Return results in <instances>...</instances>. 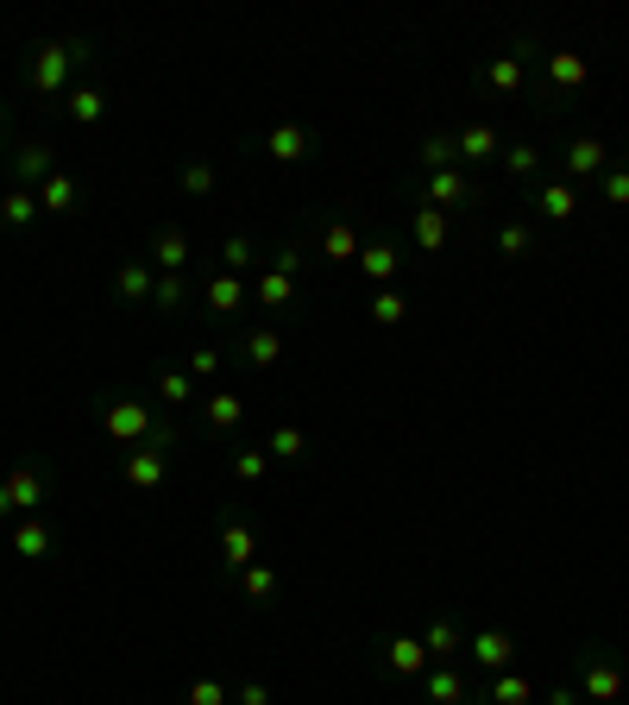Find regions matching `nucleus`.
Masks as SVG:
<instances>
[{"mask_svg": "<svg viewBox=\"0 0 629 705\" xmlns=\"http://www.w3.org/2000/svg\"><path fill=\"white\" fill-rule=\"evenodd\" d=\"M89 58H95V39H44V44H32V63H25V82H32V95H44V101L70 95L63 82L76 76Z\"/></svg>", "mask_w": 629, "mask_h": 705, "instance_id": "1", "label": "nucleus"}, {"mask_svg": "<svg viewBox=\"0 0 629 705\" xmlns=\"http://www.w3.org/2000/svg\"><path fill=\"white\" fill-rule=\"evenodd\" d=\"M101 429L114 441H126V448H145V441L177 448V422H157V410L138 403V397H101Z\"/></svg>", "mask_w": 629, "mask_h": 705, "instance_id": "2", "label": "nucleus"}, {"mask_svg": "<svg viewBox=\"0 0 629 705\" xmlns=\"http://www.w3.org/2000/svg\"><path fill=\"white\" fill-rule=\"evenodd\" d=\"M579 693H586V705H617L623 699V662H617L610 648L591 643L586 655H579Z\"/></svg>", "mask_w": 629, "mask_h": 705, "instance_id": "3", "label": "nucleus"}, {"mask_svg": "<svg viewBox=\"0 0 629 705\" xmlns=\"http://www.w3.org/2000/svg\"><path fill=\"white\" fill-rule=\"evenodd\" d=\"M415 202H429V208H472L478 202V190H472L466 164H453V171H434V176H415Z\"/></svg>", "mask_w": 629, "mask_h": 705, "instance_id": "4", "label": "nucleus"}, {"mask_svg": "<svg viewBox=\"0 0 629 705\" xmlns=\"http://www.w3.org/2000/svg\"><path fill=\"white\" fill-rule=\"evenodd\" d=\"M7 176H13V190H32V183L44 190V183L58 176V152L32 139V145H20V152H7Z\"/></svg>", "mask_w": 629, "mask_h": 705, "instance_id": "5", "label": "nucleus"}, {"mask_svg": "<svg viewBox=\"0 0 629 705\" xmlns=\"http://www.w3.org/2000/svg\"><path fill=\"white\" fill-rule=\"evenodd\" d=\"M0 491H7V504H13V517H32L39 504H51V479H44L39 467H13L7 479H0Z\"/></svg>", "mask_w": 629, "mask_h": 705, "instance_id": "6", "label": "nucleus"}, {"mask_svg": "<svg viewBox=\"0 0 629 705\" xmlns=\"http://www.w3.org/2000/svg\"><path fill=\"white\" fill-rule=\"evenodd\" d=\"M126 486L133 491H157L164 479H171V448H157V441H145V448H133L126 453Z\"/></svg>", "mask_w": 629, "mask_h": 705, "instance_id": "7", "label": "nucleus"}, {"mask_svg": "<svg viewBox=\"0 0 629 705\" xmlns=\"http://www.w3.org/2000/svg\"><path fill=\"white\" fill-rule=\"evenodd\" d=\"M309 152H314V126H302V120H283V126L265 133V157H277V164H302Z\"/></svg>", "mask_w": 629, "mask_h": 705, "instance_id": "8", "label": "nucleus"}, {"mask_svg": "<svg viewBox=\"0 0 629 705\" xmlns=\"http://www.w3.org/2000/svg\"><path fill=\"white\" fill-rule=\"evenodd\" d=\"M453 152H460V164H492L504 152V133H497L492 120H472V126L453 133Z\"/></svg>", "mask_w": 629, "mask_h": 705, "instance_id": "9", "label": "nucleus"}, {"mask_svg": "<svg viewBox=\"0 0 629 705\" xmlns=\"http://www.w3.org/2000/svg\"><path fill=\"white\" fill-rule=\"evenodd\" d=\"M560 164H567V183L573 176H605L610 171V145L605 139H591V133H579V139H567Z\"/></svg>", "mask_w": 629, "mask_h": 705, "instance_id": "10", "label": "nucleus"}, {"mask_svg": "<svg viewBox=\"0 0 629 705\" xmlns=\"http://www.w3.org/2000/svg\"><path fill=\"white\" fill-rule=\"evenodd\" d=\"M535 215L548 221V227H567V221L579 215V190H573L567 176H554V183H542V190H535Z\"/></svg>", "mask_w": 629, "mask_h": 705, "instance_id": "11", "label": "nucleus"}, {"mask_svg": "<svg viewBox=\"0 0 629 705\" xmlns=\"http://www.w3.org/2000/svg\"><path fill=\"white\" fill-rule=\"evenodd\" d=\"M422 693H429V705H472V686L453 662H434L429 674H422Z\"/></svg>", "mask_w": 629, "mask_h": 705, "instance_id": "12", "label": "nucleus"}, {"mask_svg": "<svg viewBox=\"0 0 629 705\" xmlns=\"http://www.w3.org/2000/svg\"><path fill=\"white\" fill-rule=\"evenodd\" d=\"M220 561H227L234 573L252 568V561H258V529L239 523V517H227V523H220Z\"/></svg>", "mask_w": 629, "mask_h": 705, "instance_id": "13", "label": "nucleus"}, {"mask_svg": "<svg viewBox=\"0 0 629 705\" xmlns=\"http://www.w3.org/2000/svg\"><path fill=\"white\" fill-rule=\"evenodd\" d=\"M466 648H472V662H478V667H492V674H504V667L516 662V636H511V630H504V624L478 630V636H472Z\"/></svg>", "mask_w": 629, "mask_h": 705, "instance_id": "14", "label": "nucleus"}, {"mask_svg": "<svg viewBox=\"0 0 629 705\" xmlns=\"http://www.w3.org/2000/svg\"><path fill=\"white\" fill-rule=\"evenodd\" d=\"M51 549H58L51 517H20V523H13V554H20V561H44Z\"/></svg>", "mask_w": 629, "mask_h": 705, "instance_id": "15", "label": "nucleus"}, {"mask_svg": "<svg viewBox=\"0 0 629 705\" xmlns=\"http://www.w3.org/2000/svg\"><path fill=\"white\" fill-rule=\"evenodd\" d=\"M152 290H157V265L152 258H126L114 272V296L120 303H152Z\"/></svg>", "mask_w": 629, "mask_h": 705, "instance_id": "16", "label": "nucleus"}, {"mask_svg": "<svg viewBox=\"0 0 629 705\" xmlns=\"http://www.w3.org/2000/svg\"><path fill=\"white\" fill-rule=\"evenodd\" d=\"M591 82V63L579 51H548V89L554 95H579Z\"/></svg>", "mask_w": 629, "mask_h": 705, "instance_id": "17", "label": "nucleus"}, {"mask_svg": "<svg viewBox=\"0 0 629 705\" xmlns=\"http://www.w3.org/2000/svg\"><path fill=\"white\" fill-rule=\"evenodd\" d=\"M523 51H529V39L516 44V51H504V58L485 63V89H497V95H516V89L529 82V63H523Z\"/></svg>", "mask_w": 629, "mask_h": 705, "instance_id": "18", "label": "nucleus"}, {"mask_svg": "<svg viewBox=\"0 0 629 705\" xmlns=\"http://www.w3.org/2000/svg\"><path fill=\"white\" fill-rule=\"evenodd\" d=\"M384 662H391L396 681H422V674L434 667V655L422 648V636H396V643L384 648Z\"/></svg>", "mask_w": 629, "mask_h": 705, "instance_id": "19", "label": "nucleus"}, {"mask_svg": "<svg viewBox=\"0 0 629 705\" xmlns=\"http://www.w3.org/2000/svg\"><path fill=\"white\" fill-rule=\"evenodd\" d=\"M314 253L328 258V265H347V258H359V227L347 215H328V227H321V246Z\"/></svg>", "mask_w": 629, "mask_h": 705, "instance_id": "20", "label": "nucleus"}, {"mask_svg": "<svg viewBox=\"0 0 629 705\" xmlns=\"http://www.w3.org/2000/svg\"><path fill=\"white\" fill-rule=\"evenodd\" d=\"M152 265L157 272H183V265H189V234H183L177 221H164L152 234Z\"/></svg>", "mask_w": 629, "mask_h": 705, "instance_id": "21", "label": "nucleus"}, {"mask_svg": "<svg viewBox=\"0 0 629 705\" xmlns=\"http://www.w3.org/2000/svg\"><path fill=\"white\" fill-rule=\"evenodd\" d=\"M359 272L372 277L378 290H391V277L403 272V253H396L391 239H372V246H359Z\"/></svg>", "mask_w": 629, "mask_h": 705, "instance_id": "22", "label": "nucleus"}, {"mask_svg": "<svg viewBox=\"0 0 629 705\" xmlns=\"http://www.w3.org/2000/svg\"><path fill=\"white\" fill-rule=\"evenodd\" d=\"M239 359H246L252 372H271L277 359H283V334H277V328H252L246 340H239Z\"/></svg>", "mask_w": 629, "mask_h": 705, "instance_id": "23", "label": "nucleus"}, {"mask_svg": "<svg viewBox=\"0 0 629 705\" xmlns=\"http://www.w3.org/2000/svg\"><path fill=\"white\" fill-rule=\"evenodd\" d=\"M202 422L215 435H234L239 422H246V397H234V391H215V397H202Z\"/></svg>", "mask_w": 629, "mask_h": 705, "instance_id": "24", "label": "nucleus"}, {"mask_svg": "<svg viewBox=\"0 0 629 705\" xmlns=\"http://www.w3.org/2000/svg\"><path fill=\"white\" fill-rule=\"evenodd\" d=\"M39 208H44V215H76V208H82V183H76L70 171H58V176H51V183L39 190Z\"/></svg>", "mask_w": 629, "mask_h": 705, "instance_id": "25", "label": "nucleus"}, {"mask_svg": "<svg viewBox=\"0 0 629 705\" xmlns=\"http://www.w3.org/2000/svg\"><path fill=\"white\" fill-rule=\"evenodd\" d=\"M32 221H39V190H7L0 196V227L7 234H25Z\"/></svg>", "mask_w": 629, "mask_h": 705, "instance_id": "26", "label": "nucleus"}, {"mask_svg": "<svg viewBox=\"0 0 629 705\" xmlns=\"http://www.w3.org/2000/svg\"><path fill=\"white\" fill-rule=\"evenodd\" d=\"M252 296L265 303V309H290V303H296V277L277 272V265H265V272L252 277Z\"/></svg>", "mask_w": 629, "mask_h": 705, "instance_id": "27", "label": "nucleus"}, {"mask_svg": "<svg viewBox=\"0 0 629 705\" xmlns=\"http://www.w3.org/2000/svg\"><path fill=\"white\" fill-rule=\"evenodd\" d=\"M460 152H453V133H429L415 145V176H434V171H453Z\"/></svg>", "mask_w": 629, "mask_h": 705, "instance_id": "28", "label": "nucleus"}, {"mask_svg": "<svg viewBox=\"0 0 629 705\" xmlns=\"http://www.w3.org/2000/svg\"><path fill=\"white\" fill-rule=\"evenodd\" d=\"M447 208H429V202H415V246H422V253H441V246H447Z\"/></svg>", "mask_w": 629, "mask_h": 705, "instance_id": "29", "label": "nucleus"}, {"mask_svg": "<svg viewBox=\"0 0 629 705\" xmlns=\"http://www.w3.org/2000/svg\"><path fill=\"white\" fill-rule=\"evenodd\" d=\"M202 296H208V315H234L239 303H246V277H234V272H215Z\"/></svg>", "mask_w": 629, "mask_h": 705, "instance_id": "30", "label": "nucleus"}, {"mask_svg": "<svg viewBox=\"0 0 629 705\" xmlns=\"http://www.w3.org/2000/svg\"><path fill=\"white\" fill-rule=\"evenodd\" d=\"M497 164H504V176H511V183H529V176L542 171V152H535V145H523V139H504Z\"/></svg>", "mask_w": 629, "mask_h": 705, "instance_id": "31", "label": "nucleus"}, {"mask_svg": "<svg viewBox=\"0 0 629 705\" xmlns=\"http://www.w3.org/2000/svg\"><path fill=\"white\" fill-rule=\"evenodd\" d=\"M63 114L76 120V126H101V114H107V95H101V89H70V95H63Z\"/></svg>", "mask_w": 629, "mask_h": 705, "instance_id": "32", "label": "nucleus"}, {"mask_svg": "<svg viewBox=\"0 0 629 705\" xmlns=\"http://www.w3.org/2000/svg\"><path fill=\"white\" fill-rule=\"evenodd\" d=\"M265 453H271V460H283V467H296V460L309 453V429H296V422H283V429H271V441H265Z\"/></svg>", "mask_w": 629, "mask_h": 705, "instance_id": "33", "label": "nucleus"}, {"mask_svg": "<svg viewBox=\"0 0 629 705\" xmlns=\"http://www.w3.org/2000/svg\"><path fill=\"white\" fill-rule=\"evenodd\" d=\"M189 303V277L183 272H157V290H152V309L157 315H177Z\"/></svg>", "mask_w": 629, "mask_h": 705, "instance_id": "34", "label": "nucleus"}, {"mask_svg": "<svg viewBox=\"0 0 629 705\" xmlns=\"http://www.w3.org/2000/svg\"><path fill=\"white\" fill-rule=\"evenodd\" d=\"M422 648H429V655H460V648H466V630L453 624V617H434V624L422 630Z\"/></svg>", "mask_w": 629, "mask_h": 705, "instance_id": "35", "label": "nucleus"}, {"mask_svg": "<svg viewBox=\"0 0 629 705\" xmlns=\"http://www.w3.org/2000/svg\"><path fill=\"white\" fill-rule=\"evenodd\" d=\"M497 253L504 258H535V227L529 221H504V227H497Z\"/></svg>", "mask_w": 629, "mask_h": 705, "instance_id": "36", "label": "nucleus"}, {"mask_svg": "<svg viewBox=\"0 0 629 705\" xmlns=\"http://www.w3.org/2000/svg\"><path fill=\"white\" fill-rule=\"evenodd\" d=\"M157 397L164 403H196V378L183 372V366H157Z\"/></svg>", "mask_w": 629, "mask_h": 705, "instance_id": "37", "label": "nucleus"}, {"mask_svg": "<svg viewBox=\"0 0 629 705\" xmlns=\"http://www.w3.org/2000/svg\"><path fill=\"white\" fill-rule=\"evenodd\" d=\"M258 265V246H252V234H227V246H220V272H252Z\"/></svg>", "mask_w": 629, "mask_h": 705, "instance_id": "38", "label": "nucleus"}, {"mask_svg": "<svg viewBox=\"0 0 629 705\" xmlns=\"http://www.w3.org/2000/svg\"><path fill=\"white\" fill-rule=\"evenodd\" d=\"M403 315H410V296L396 290V284L372 296V321H378V328H403Z\"/></svg>", "mask_w": 629, "mask_h": 705, "instance_id": "39", "label": "nucleus"}, {"mask_svg": "<svg viewBox=\"0 0 629 705\" xmlns=\"http://www.w3.org/2000/svg\"><path fill=\"white\" fill-rule=\"evenodd\" d=\"M492 705H535V686L523 681V674H511V667H504V674L492 681Z\"/></svg>", "mask_w": 629, "mask_h": 705, "instance_id": "40", "label": "nucleus"}, {"mask_svg": "<svg viewBox=\"0 0 629 705\" xmlns=\"http://www.w3.org/2000/svg\"><path fill=\"white\" fill-rule=\"evenodd\" d=\"M239 586H246V599H258V605H271V599H277V573L265 568V561H252V568L239 573Z\"/></svg>", "mask_w": 629, "mask_h": 705, "instance_id": "41", "label": "nucleus"}, {"mask_svg": "<svg viewBox=\"0 0 629 705\" xmlns=\"http://www.w3.org/2000/svg\"><path fill=\"white\" fill-rule=\"evenodd\" d=\"M215 183H220V171L208 157H189V164H183V190H189V196H215Z\"/></svg>", "mask_w": 629, "mask_h": 705, "instance_id": "42", "label": "nucleus"}, {"mask_svg": "<svg viewBox=\"0 0 629 705\" xmlns=\"http://www.w3.org/2000/svg\"><path fill=\"white\" fill-rule=\"evenodd\" d=\"M605 183V202L610 208H629V157H610V171L598 176Z\"/></svg>", "mask_w": 629, "mask_h": 705, "instance_id": "43", "label": "nucleus"}, {"mask_svg": "<svg viewBox=\"0 0 629 705\" xmlns=\"http://www.w3.org/2000/svg\"><path fill=\"white\" fill-rule=\"evenodd\" d=\"M265 467H271V453H265V448H239L234 453V479H239V486H258Z\"/></svg>", "mask_w": 629, "mask_h": 705, "instance_id": "44", "label": "nucleus"}, {"mask_svg": "<svg viewBox=\"0 0 629 705\" xmlns=\"http://www.w3.org/2000/svg\"><path fill=\"white\" fill-rule=\"evenodd\" d=\"M220 366H227V352H220V347H202V352H189V378H215Z\"/></svg>", "mask_w": 629, "mask_h": 705, "instance_id": "45", "label": "nucleus"}, {"mask_svg": "<svg viewBox=\"0 0 629 705\" xmlns=\"http://www.w3.org/2000/svg\"><path fill=\"white\" fill-rule=\"evenodd\" d=\"M189 705H227V686H220V681H208V674H202V681L189 686Z\"/></svg>", "mask_w": 629, "mask_h": 705, "instance_id": "46", "label": "nucleus"}, {"mask_svg": "<svg viewBox=\"0 0 629 705\" xmlns=\"http://www.w3.org/2000/svg\"><path fill=\"white\" fill-rule=\"evenodd\" d=\"M271 265H277V272H290V277H302V265H309V253H302V246H296V239H290V246H277V258H271Z\"/></svg>", "mask_w": 629, "mask_h": 705, "instance_id": "47", "label": "nucleus"}, {"mask_svg": "<svg viewBox=\"0 0 629 705\" xmlns=\"http://www.w3.org/2000/svg\"><path fill=\"white\" fill-rule=\"evenodd\" d=\"M239 705H271V686H265V681H246V686H239Z\"/></svg>", "mask_w": 629, "mask_h": 705, "instance_id": "48", "label": "nucleus"}, {"mask_svg": "<svg viewBox=\"0 0 629 705\" xmlns=\"http://www.w3.org/2000/svg\"><path fill=\"white\" fill-rule=\"evenodd\" d=\"M548 705H586V693H579V686H573V681H560V686H554V693H548Z\"/></svg>", "mask_w": 629, "mask_h": 705, "instance_id": "49", "label": "nucleus"}, {"mask_svg": "<svg viewBox=\"0 0 629 705\" xmlns=\"http://www.w3.org/2000/svg\"><path fill=\"white\" fill-rule=\"evenodd\" d=\"M0 517H13V504H7V491H0Z\"/></svg>", "mask_w": 629, "mask_h": 705, "instance_id": "50", "label": "nucleus"}]
</instances>
